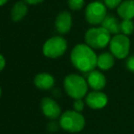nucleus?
Wrapping results in <instances>:
<instances>
[{
    "label": "nucleus",
    "instance_id": "nucleus-1",
    "mask_svg": "<svg viewBox=\"0 0 134 134\" xmlns=\"http://www.w3.org/2000/svg\"><path fill=\"white\" fill-rule=\"evenodd\" d=\"M70 61L73 66L82 73H90L97 67L98 56L94 49L87 44H78L72 49Z\"/></svg>",
    "mask_w": 134,
    "mask_h": 134
},
{
    "label": "nucleus",
    "instance_id": "nucleus-2",
    "mask_svg": "<svg viewBox=\"0 0 134 134\" xmlns=\"http://www.w3.org/2000/svg\"><path fill=\"white\" fill-rule=\"evenodd\" d=\"M64 88L68 95L74 99L83 98L88 94V85L83 76L70 73L64 79Z\"/></svg>",
    "mask_w": 134,
    "mask_h": 134
},
{
    "label": "nucleus",
    "instance_id": "nucleus-3",
    "mask_svg": "<svg viewBox=\"0 0 134 134\" xmlns=\"http://www.w3.org/2000/svg\"><path fill=\"white\" fill-rule=\"evenodd\" d=\"M85 42L94 50H101L109 44L111 34L103 27L88 29L85 33Z\"/></svg>",
    "mask_w": 134,
    "mask_h": 134
},
{
    "label": "nucleus",
    "instance_id": "nucleus-4",
    "mask_svg": "<svg viewBox=\"0 0 134 134\" xmlns=\"http://www.w3.org/2000/svg\"><path fill=\"white\" fill-rule=\"evenodd\" d=\"M85 118L80 112L75 110H68L62 113L59 118L60 128L69 132L76 133L82 131L85 127Z\"/></svg>",
    "mask_w": 134,
    "mask_h": 134
},
{
    "label": "nucleus",
    "instance_id": "nucleus-5",
    "mask_svg": "<svg viewBox=\"0 0 134 134\" xmlns=\"http://www.w3.org/2000/svg\"><path fill=\"white\" fill-rule=\"evenodd\" d=\"M109 51L117 59H125L130 53L131 41L127 35L119 33L114 35L109 41Z\"/></svg>",
    "mask_w": 134,
    "mask_h": 134
},
{
    "label": "nucleus",
    "instance_id": "nucleus-6",
    "mask_svg": "<svg viewBox=\"0 0 134 134\" xmlns=\"http://www.w3.org/2000/svg\"><path fill=\"white\" fill-rule=\"evenodd\" d=\"M68 48L67 41L61 36H54L48 39L43 45V53L51 59L58 58L66 52Z\"/></svg>",
    "mask_w": 134,
    "mask_h": 134
},
{
    "label": "nucleus",
    "instance_id": "nucleus-7",
    "mask_svg": "<svg viewBox=\"0 0 134 134\" xmlns=\"http://www.w3.org/2000/svg\"><path fill=\"white\" fill-rule=\"evenodd\" d=\"M107 16V7L104 3L93 1L90 3L85 10V18L88 24L93 26L100 25Z\"/></svg>",
    "mask_w": 134,
    "mask_h": 134
},
{
    "label": "nucleus",
    "instance_id": "nucleus-8",
    "mask_svg": "<svg viewBox=\"0 0 134 134\" xmlns=\"http://www.w3.org/2000/svg\"><path fill=\"white\" fill-rule=\"evenodd\" d=\"M85 103L92 109H101L107 106L108 97L103 92L93 90L86 95Z\"/></svg>",
    "mask_w": 134,
    "mask_h": 134
},
{
    "label": "nucleus",
    "instance_id": "nucleus-9",
    "mask_svg": "<svg viewBox=\"0 0 134 134\" xmlns=\"http://www.w3.org/2000/svg\"><path fill=\"white\" fill-rule=\"evenodd\" d=\"M41 109L47 118L54 120L61 116V108L54 99L44 97L41 101Z\"/></svg>",
    "mask_w": 134,
    "mask_h": 134
},
{
    "label": "nucleus",
    "instance_id": "nucleus-10",
    "mask_svg": "<svg viewBox=\"0 0 134 134\" xmlns=\"http://www.w3.org/2000/svg\"><path fill=\"white\" fill-rule=\"evenodd\" d=\"M87 83L91 89L101 91L106 86L107 80L105 75L98 70H92L90 73H87Z\"/></svg>",
    "mask_w": 134,
    "mask_h": 134
},
{
    "label": "nucleus",
    "instance_id": "nucleus-11",
    "mask_svg": "<svg viewBox=\"0 0 134 134\" xmlns=\"http://www.w3.org/2000/svg\"><path fill=\"white\" fill-rule=\"evenodd\" d=\"M55 27L60 34H67L72 27V17L68 11H62L57 16Z\"/></svg>",
    "mask_w": 134,
    "mask_h": 134
},
{
    "label": "nucleus",
    "instance_id": "nucleus-12",
    "mask_svg": "<svg viewBox=\"0 0 134 134\" xmlns=\"http://www.w3.org/2000/svg\"><path fill=\"white\" fill-rule=\"evenodd\" d=\"M34 84L37 88L42 90L51 89L55 85V79L50 73H41L36 75L34 79Z\"/></svg>",
    "mask_w": 134,
    "mask_h": 134
},
{
    "label": "nucleus",
    "instance_id": "nucleus-13",
    "mask_svg": "<svg viewBox=\"0 0 134 134\" xmlns=\"http://www.w3.org/2000/svg\"><path fill=\"white\" fill-rule=\"evenodd\" d=\"M117 12L122 19H132L134 18V0H125L117 7Z\"/></svg>",
    "mask_w": 134,
    "mask_h": 134
},
{
    "label": "nucleus",
    "instance_id": "nucleus-14",
    "mask_svg": "<svg viewBox=\"0 0 134 134\" xmlns=\"http://www.w3.org/2000/svg\"><path fill=\"white\" fill-rule=\"evenodd\" d=\"M115 56L111 52H105L98 56L97 67H99L102 71H108L114 65Z\"/></svg>",
    "mask_w": 134,
    "mask_h": 134
},
{
    "label": "nucleus",
    "instance_id": "nucleus-15",
    "mask_svg": "<svg viewBox=\"0 0 134 134\" xmlns=\"http://www.w3.org/2000/svg\"><path fill=\"white\" fill-rule=\"evenodd\" d=\"M100 25L101 27L106 29L110 34L116 35L120 32V23L119 22L118 18L114 16L107 15Z\"/></svg>",
    "mask_w": 134,
    "mask_h": 134
},
{
    "label": "nucleus",
    "instance_id": "nucleus-16",
    "mask_svg": "<svg viewBox=\"0 0 134 134\" xmlns=\"http://www.w3.org/2000/svg\"><path fill=\"white\" fill-rule=\"evenodd\" d=\"M27 6L26 2L19 1L16 3L11 10V18L13 21H20L27 14Z\"/></svg>",
    "mask_w": 134,
    "mask_h": 134
},
{
    "label": "nucleus",
    "instance_id": "nucleus-17",
    "mask_svg": "<svg viewBox=\"0 0 134 134\" xmlns=\"http://www.w3.org/2000/svg\"><path fill=\"white\" fill-rule=\"evenodd\" d=\"M134 31V23L132 19H122L120 22V32L124 35H131Z\"/></svg>",
    "mask_w": 134,
    "mask_h": 134
},
{
    "label": "nucleus",
    "instance_id": "nucleus-18",
    "mask_svg": "<svg viewBox=\"0 0 134 134\" xmlns=\"http://www.w3.org/2000/svg\"><path fill=\"white\" fill-rule=\"evenodd\" d=\"M84 0H68V5L69 8L74 11L80 10L84 7Z\"/></svg>",
    "mask_w": 134,
    "mask_h": 134
},
{
    "label": "nucleus",
    "instance_id": "nucleus-19",
    "mask_svg": "<svg viewBox=\"0 0 134 134\" xmlns=\"http://www.w3.org/2000/svg\"><path fill=\"white\" fill-rule=\"evenodd\" d=\"M121 2H122V0H104L105 6L109 9L117 8V7L120 5Z\"/></svg>",
    "mask_w": 134,
    "mask_h": 134
},
{
    "label": "nucleus",
    "instance_id": "nucleus-20",
    "mask_svg": "<svg viewBox=\"0 0 134 134\" xmlns=\"http://www.w3.org/2000/svg\"><path fill=\"white\" fill-rule=\"evenodd\" d=\"M85 107V103L82 100V98L75 99L74 103H73V108L75 111H78V112H81V111L84 109Z\"/></svg>",
    "mask_w": 134,
    "mask_h": 134
},
{
    "label": "nucleus",
    "instance_id": "nucleus-21",
    "mask_svg": "<svg viewBox=\"0 0 134 134\" xmlns=\"http://www.w3.org/2000/svg\"><path fill=\"white\" fill-rule=\"evenodd\" d=\"M126 67L129 71L134 73V55L130 56L126 61Z\"/></svg>",
    "mask_w": 134,
    "mask_h": 134
},
{
    "label": "nucleus",
    "instance_id": "nucleus-22",
    "mask_svg": "<svg viewBox=\"0 0 134 134\" xmlns=\"http://www.w3.org/2000/svg\"><path fill=\"white\" fill-rule=\"evenodd\" d=\"M59 127H60L59 122H58V124L57 122H55V121H51V122H49V123L48 124V130L49 131H52V132L57 131Z\"/></svg>",
    "mask_w": 134,
    "mask_h": 134
},
{
    "label": "nucleus",
    "instance_id": "nucleus-23",
    "mask_svg": "<svg viewBox=\"0 0 134 134\" xmlns=\"http://www.w3.org/2000/svg\"><path fill=\"white\" fill-rule=\"evenodd\" d=\"M5 59L2 54H0V71H2L5 68Z\"/></svg>",
    "mask_w": 134,
    "mask_h": 134
},
{
    "label": "nucleus",
    "instance_id": "nucleus-24",
    "mask_svg": "<svg viewBox=\"0 0 134 134\" xmlns=\"http://www.w3.org/2000/svg\"><path fill=\"white\" fill-rule=\"evenodd\" d=\"M26 3L29 4V5H37V4H39L41 2H43L44 0H24Z\"/></svg>",
    "mask_w": 134,
    "mask_h": 134
},
{
    "label": "nucleus",
    "instance_id": "nucleus-25",
    "mask_svg": "<svg viewBox=\"0 0 134 134\" xmlns=\"http://www.w3.org/2000/svg\"><path fill=\"white\" fill-rule=\"evenodd\" d=\"M7 1H8V0H0V7H1V6H4Z\"/></svg>",
    "mask_w": 134,
    "mask_h": 134
},
{
    "label": "nucleus",
    "instance_id": "nucleus-26",
    "mask_svg": "<svg viewBox=\"0 0 134 134\" xmlns=\"http://www.w3.org/2000/svg\"><path fill=\"white\" fill-rule=\"evenodd\" d=\"M1 95H2V90H1V87H0V97H1Z\"/></svg>",
    "mask_w": 134,
    "mask_h": 134
}]
</instances>
